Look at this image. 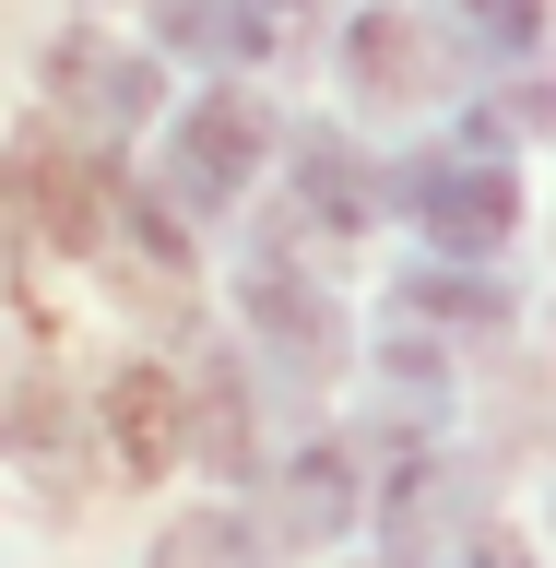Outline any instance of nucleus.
Instances as JSON below:
<instances>
[{
    "instance_id": "nucleus-10",
    "label": "nucleus",
    "mask_w": 556,
    "mask_h": 568,
    "mask_svg": "<svg viewBox=\"0 0 556 568\" xmlns=\"http://www.w3.org/2000/svg\"><path fill=\"white\" fill-rule=\"evenodd\" d=\"M119 438H131V462H166L178 426H166V390H154V367L142 379H119Z\"/></svg>"
},
{
    "instance_id": "nucleus-7",
    "label": "nucleus",
    "mask_w": 556,
    "mask_h": 568,
    "mask_svg": "<svg viewBox=\"0 0 556 568\" xmlns=\"http://www.w3.org/2000/svg\"><path fill=\"white\" fill-rule=\"evenodd\" d=\"M296 190H309V225H367V213H380L367 166H355L332 131H309V142H296Z\"/></svg>"
},
{
    "instance_id": "nucleus-5",
    "label": "nucleus",
    "mask_w": 556,
    "mask_h": 568,
    "mask_svg": "<svg viewBox=\"0 0 556 568\" xmlns=\"http://www.w3.org/2000/svg\"><path fill=\"white\" fill-rule=\"evenodd\" d=\"M344 60H355L367 95H438V36H426L415 12H355Z\"/></svg>"
},
{
    "instance_id": "nucleus-3",
    "label": "nucleus",
    "mask_w": 556,
    "mask_h": 568,
    "mask_svg": "<svg viewBox=\"0 0 556 568\" xmlns=\"http://www.w3.org/2000/svg\"><path fill=\"white\" fill-rule=\"evenodd\" d=\"M403 202L426 213V237H451V248H497L522 225V202H509L497 166H403Z\"/></svg>"
},
{
    "instance_id": "nucleus-4",
    "label": "nucleus",
    "mask_w": 556,
    "mask_h": 568,
    "mask_svg": "<svg viewBox=\"0 0 556 568\" xmlns=\"http://www.w3.org/2000/svg\"><path fill=\"white\" fill-rule=\"evenodd\" d=\"M237 296H249V332H261L273 355H296V367H344V320L320 308V296H309L296 273H284V261H261V273H249Z\"/></svg>"
},
{
    "instance_id": "nucleus-12",
    "label": "nucleus",
    "mask_w": 556,
    "mask_h": 568,
    "mask_svg": "<svg viewBox=\"0 0 556 568\" xmlns=\"http://www.w3.org/2000/svg\"><path fill=\"white\" fill-rule=\"evenodd\" d=\"M462 24L486 36V48H533L545 36V0H462Z\"/></svg>"
},
{
    "instance_id": "nucleus-9",
    "label": "nucleus",
    "mask_w": 556,
    "mask_h": 568,
    "mask_svg": "<svg viewBox=\"0 0 556 568\" xmlns=\"http://www.w3.org/2000/svg\"><path fill=\"white\" fill-rule=\"evenodd\" d=\"M403 308H415V320H509V296H497L486 273H415Z\"/></svg>"
},
{
    "instance_id": "nucleus-2",
    "label": "nucleus",
    "mask_w": 556,
    "mask_h": 568,
    "mask_svg": "<svg viewBox=\"0 0 556 568\" xmlns=\"http://www.w3.org/2000/svg\"><path fill=\"white\" fill-rule=\"evenodd\" d=\"M48 95H60L83 131H131L142 106L166 95V71L142 60V48H119V36H60V48H48Z\"/></svg>"
},
{
    "instance_id": "nucleus-6",
    "label": "nucleus",
    "mask_w": 556,
    "mask_h": 568,
    "mask_svg": "<svg viewBox=\"0 0 556 568\" xmlns=\"http://www.w3.org/2000/svg\"><path fill=\"white\" fill-rule=\"evenodd\" d=\"M344 521H355V462L344 450L284 462V545H332Z\"/></svg>"
},
{
    "instance_id": "nucleus-11",
    "label": "nucleus",
    "mask_w": 556,
    "mask_h": 568,
    "mask_svg": "<svg viewBox=\"0 0 556 568\" xmlns=\"http://www.w3.org/2000/svg\"><path fill=\"white\" fill-rule=\"evenodd\" d=\"M48 403H60V390L36 379V367H12V355H0V450H24L36 426H48Z\"/></svg>"
},
{
    "instance_id": "nucleus-8",
    "label": "nucleus",
    "mask_w": 556,
    "mask_h": 568,
    "mask_svg": "<svg viewBox=\"0 0 556 568\" xmlns=\"http://www.w3.org/2000/svg\"><path fill=\"white\" fill-rule=\"evenodd\" d=\"M154 568H249V521L237 509H190V521H166Z\"/></svg>"
},
{
    "instance_id": "nucleus-1",
    "label": "nucleus",
    "mask_w": 556,
    "mask_h": 568,
    "mask_svg": "<svg viewBox=\"0 0 556 568\" xmlns=\"http://www.w3.org/2000/svg\"><path fill=\"white\" fill-rule=\"evenodd\" d=\"M261 142H273L261 95H202V106L166 131V190H178V213H225V202L249 190V166H261Z\"/></svg>"
}]
</instances>
